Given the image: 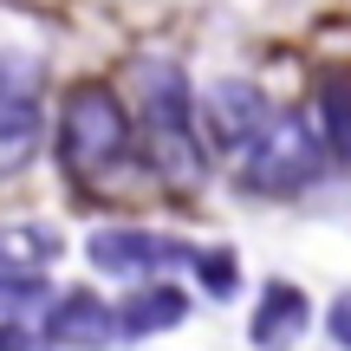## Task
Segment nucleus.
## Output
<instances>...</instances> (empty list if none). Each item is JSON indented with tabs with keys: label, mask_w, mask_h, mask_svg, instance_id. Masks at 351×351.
Masks as SVG:
<instances>
[{
	"label": "nucleus",
	"mask_w": 351,
	"mask_h": 351,
	"mask_svg": "<svg viewBox=\"0 0 351 351\" xmlns=\"http://www.w3.org/2000/svg\"><path fill=\"white\" fill-rule=\"evenodd\" d=\"M124 150H130V117L117 104V91L98 78L72 85L59 104V163L85 182V176H104L111 163H124Z\"/></svg>",
	"instance_id": "obj_1"
},
{
	"label": "nucleus",
	"mask_w": 351,
	"mask_h": 351,
	"mask_svg": "<svg viewBox=\"0 0 351 351\" xmlns=\"http://www.w3.org/2000/svg\"><path fill=\"white\" fill-rule=\"evenodd\" d=\"M143 130L150 150L169 176H195L202 169V130H195V104H189V78L182 65H143Z\"/></svg>",
	"instance_id": "obj_2"
},
{
	"label": "nucleus",
	"mask_w": 351,
	"mask_h": 351,
	"mask_svg": "<svg viewBox=\"0 0 351 351\" xmlns=\"http://www.w3.org/2000/svg\"><path fill=\"white\" fill-rule=\"evenodd\" d=\"M241 156H247V189H261V195H293V189H306L319 176L326 137H319L313 117H280L274 111V124H267Z\"/></svg>",
	"instance_id": "obj_3"
},
{
	"label": "nucleus",
	"mask_w": 351,
	"mask_h": 351,
	"mask_svg": "<svg viewBox=\"0 0 351 351\" xmlns=\"http://www.w3.org/2000/svg\"><path fill=\"white\" fill-rule=\"evenodd\" d=\"M39 124H46V78H39V59L0 52V169L26 163V150L39 143Z\"/></svg>",
	"instance_id": "obj_4"
},
{
	"label": "nucleus",
	"mask_w": 351,
	"mask_h": 351,
	"mask_svg": "<svg viewBox=\"0 0 351 351\" xmlns=\"http://www.w3.org/2000/svg\"><path fill=\"white\" fill-rule=\"evenodd\" d=\"M85 254H91L98 274H117V280H156L176 261H195V247H182L176 234H150V228H130V221L98 228Z\"/></svg>",
	"instance_id": "obj_5"
},
{
	"label": "nucleus",
	"mask_w": 351,
	"mask_h": 351,
	"mask_svg": "<svg viewBox=\"0 0 351 351\" xmlns=\"http://www.w3.org/2000/svg\"><path fill=\"white\" fill-rule=\"evenodd\" d=\"M267 124H274V104H267L261 85H247V78H221V85L208 91V117H202V130L215 137V150H247Z\"/></svg>",
	"instance_id": "obj_6"
},
{
	"label": "nucleus",
	"mask_w": 351,
	"mask_h": 351,
	"mask_svg": "<svg viewBox=\"0 0 351 351\" xmlns=\"http://www.w3.org/2000/svg\"><path fill=\"white\" fill-rule=\"evenodd\" d=\"M46 339L59 345V351H104L111 339H124L117 332V306H104L98 293H59L52 300V313H46Z\"/></svg>",
	"instance_id": "obj_7"
},
{
	"label": "nucleus",
	"mask_w": 351,
	"mask_h": 351,
	"mask_svg": "<svg viewBox=\"0 0 351 351\" xmlns=\"http://www.w3.org/2000/svg\"><path fill=\"white\" fill-rule=\"evenodd\" d=\"M306 326H313V300L293 280H267L261 306H254V326H247L254 351H293L306 339Z\"/></svg>",
	"instance_id": "obj_8"
},
{
	"label": "nucleus",
	"mask_w": 351,
	"mask_h": 351,
	"mask_svg": "<svg viewBox=\"0 0 351 351\" xmlns=\"http://www.w3.org/2000/svg\"><path fill=\"white\" fill-rule=\"evenodd\" d=\"M189 319V293L176 280H137L130 300L117 306V332L124 339H156V332H176Z\"/></svg>",
	"instance_id": "obj_9"
},
{
	"label": "nucleus",
	"mask_w": 351,
	"mask_h": 351,
	"mask_svg": "<svg viewBox=\"0 0 351 351\" xmlns=\"http://www.w3.org/2000/svg\"><path fill=\"white\" fill-rule=\"evenodd\" d=\"M59 254H65V234L52 221H33V215L0 221V267H13V274H46Z\"/></svg>",
	"instance_id": "obj_10"
},
{
	"label": "nucleus",
	"mask_w": 351,
	"mask_h": 351,
	"mask_svg": "<svg viewBox=\"0 0 351 351\" xmlns=\"http://www.w3.org/2000/svg\"><path fill=\"white\" fill-rule=\"evenodd\" d=\"M313 124H319V137H326V156H332V163H351V78L345 72H326Z\"/></svg>",
	"instance_id": "obj_11"
},
{
	"label": "nucleus",
	"mask_w": 351,
	"mask_h": 351,
	"mask_svg": "<svg viewBox=\"0 0 351 351\" xmlns=\"http://www.w3.org/2000/svg\"><path fill=\"white\" fill-rule=\"evenodd\" d=\"M195 274H202V287H208L215 300H234V293H241V267H234L228 247H202L195 254Z\"/></svg>",
	"instance_id": "obj_12"
},
{
	"label": "nucleus",
	"mask_w": 351,
	"mask_h": 351,
	"mask_svg": "<svg viewBox=\"0 0 351 351\" xmlns=\"http://www.w3.org/2000/svg\"><path fill=\"white\" fill-rule=\"evenodd\" d=\"M39 293H46V287H39V274H13V267H0V319L26 313Z\"/></svg>",
	"instance_id": "obj_13"
},
{
	"label": "nucleus",
	"mask_w": 351,
	"mask_h": 351,
	"mask_svg": "<svg viewBox=\"0 0 351 351\" xmlns=\"http://www.w3.org/2000/svg\"><path fill=\"white\" fill-rule=\"evenodd\" d=\"M326 339L339 345V351H351V287H345L339 300L326 306Z\"/></svg>",
	"instance_id": "obj_14"
},
{
	"label": "nucleus",
	"mask_w": 351,
	"mask_h": 351,
	"mask_svg": "<svg viewBox=\"0 0 351 351\" xmlns=\"http://www.w3.org/2000/svg\"><path fill=\"white\" fill-rule=\"evenodd\" d=\"M33 345H39V332L26 326L20 313H13V319H0V351H33Z\"/></svg>",
	"instance_id": "obj_15"
}]
</instances>
